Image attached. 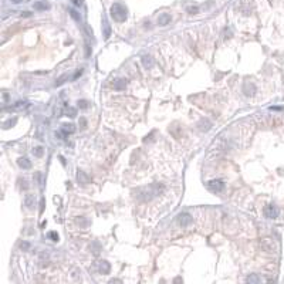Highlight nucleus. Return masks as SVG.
Here are the masks:
<instances>
[{"label":"nucleus","instance_id":"obj_1","mask_svg":"<svg viewBox=\"0 0 284 284\" xmlns=\"http://www.w3.org/2000/svg\"><path fill=\"white\" fill-rule=\"evenodd\" d=\"M162 189H164V186L158 185V183L148 186V188H141V189L136 190V198L141 199V200H151L154 196L159 195V192H161Z\"/></svg>","mask_w":284,"mask_h":284},{"label":"nucleus","instance_id":"obj_2","mask_svg":"<svg viewBox=\"0 0 284 284\" xmlns=\"http://www.w3.org/2000/svg\"><path fill=\"white\" fill-rule=\"evenodd\" d=\"M109 13H111V17L118 23H122L127 20L128 17V10L125 6H122L121 3H114L109 9Z\"/></svg>","mask_w":284,"mask_h":284},{"label":"nucleus","instance_id":"obj_3","mask_svg":"<svg viewBox=\"0 0 284 284\" xmlns=\"http://www.w3.org/2000/svg\"><path fill=\"white\" fill-rule=\"evenodd\" d=\"M261 249L267 253H276L277 251V243H276L273 239H263L261 243H260Z\"/></svg>","mask_w":284,"mask_h":284},{"label":"nucleus","instance_id":"obj_4","mask_svg":"<svg viewBox=\"0 0 284 284\" xmlns=\"http://www.w3.org/2000/svg\"><path fill=\"white\" fill-rule=\"evenodd\" d=\"M207 189L213 193H220L225 189V183L222 180H210V182H207Z\"/></svg>","mask_w":284,"mask_h":284},{"label":"nucleus","instance_id":"obj_5","mask_svg":"<svg viewBox=\"0 0 284 284\" xmlns=\"http://www.w3.org/2000/svg\"><path fill=\"white\" fill-rule=\"evenodd\" d=\"M263 213H264V216L267 217V219H276V217L278 216V209L276 206H273V205H269V206L264 207Z\"/></svg>","mask_w":284,"mask_h":284},{"label":"nucleus","instance_id":"obj_6","mask_svg":"<svg viewBox=\"0 0 284 284\" xmlns=\"http://www.w3.org/2000/svg\"><path fill=\"white\" fill-rule=\"evenodd\" d=\"M192 222H193V219H192V216L189 215V213H180L179 216H178V223H179L182 227H188Z\"/></svg>","mask_w":284,"mask_h":284},{"label":"nucleus","instance_id":"obj_7","mask_svg":"<svg viewBox=\"0 0 284 284\" xmlns=\"http://www.w3.org/2000/svg\"><path fill=\"white\" fill-rule=\"evenodd\" d=\"M170 20H172V17H170V14H168V13H162L159 17H158V24L159 26H166L170 23Z\"/></svg>","mask_w":284,"mask_h":284},{"label":"nucleus","instance_id":"obj_8","mask_svg":"<svg viewBox=\"0 0 284 284\" xmlns=\"http://www.w3.org/2000/svg\"><path fill=\"white\" fill-rule=\"evenodd\" d=\"M102 30H104V37L105 38H108L109 36H111V26H109V23H108V20L105 19H102Z\"/></svg>","mask_w":284,"mask_h":284},{"label":"nucleus","instance_id":"obj_9","mask_svg":"<svg viewBox=\"0 0 284 284\" xmlns=\"http://www.w3.org/2000/svg\"><path fill=\"white\" fill-rule=\"evenodd\" d=\"M112 85H114V90L122 91V90H125L127 83H125V80H122V78H118V80H115L114 83H112Z\"/></svg>","mask_w":284,"mask_h":284},{"label":"nucleus","instance_id":"obj_10","mask_svg":"<svg viewBox=\"0 0 284 284\" xmlns=\"http://www.w3.org/2000/svg\"><path fill=\"white\" fill-rule=\"evenodd\" d=\"M77 179H78V182H80L81 185H87V183H90V178H88V175H85V172H83V170H78Z\"/></svg>","mask_w":284,"mask_h":284},{"label":"nucleus","instance_id":"obj_11","mask_svg":"<svg viewBox=\"0 0 284 284\" xmlns=\"http://www.w3.org/2000/svg\"><path fill=\"white\" fill-rule=\"evenodd\" d=\"M34 202H36V199H34V195H26L24 205L28 207V209H33V207H34Z\"/></svg>","mask_w":284,"mask_h":284},{"label":"nucleus","instance_id":"obj_12","mask_svg":"<svg viewBox=\"0 0 284 284\" xmlns=\"http://www.w3.org/2000/svg\"><path fill=\"white\" fill-rule=\"evenodd\" d=\"M109 270H111V266H109L108 261H105L104 260V261L99 263V271H101L102 274H108Z\"/></svg>","mask_w":284,"mask_h":284},{"label":"nucleus","instance_id":"obj_13","mask_svg":"<svg viewBox=\"0 0 284 284\" xmlns=\"http://www.w3.org/2000/svg\"><path fill=\"white\" fill-rule=\"evenodd\" d=\"M17 164H19V166L23 168V169H30L31 168V162L28 161L27 158H20L19 161H17Z\"/></svg>","mask_w":284,"mask_h":284},{"label":"nucleus","instance_id":"obj_14","mask_svg":"<svg viewBox=\"0 0 284 284\" xmlns=\"http://www.w3.org/2000/svg\"><path fill=\"white\" fill-rule=\"evenodd\" d=\"M142 64H144L145 68H151L154 65V58L151 56H144L142 57Z\"/></svg>","mask_w":284,"mask_h":284},{"label":"nucleus","instance_id":"obj_15","mask_svg":"<svg viewBox=\"0 0 284 284\" xmlns=\"http://www.w3.org/2000/svg\"><path fill=\"white\" fill-rule=\"evenodd\" d=\"M33 7L36 10H47V9H50V4L48 3H46V2H36V3L33 4Z\"/></svg>","mask_w":284,"mask_h":284},{"label":"nucleus","instance_id":"obj_16","mask_svg":"<svg viewBox=\"0 0 284 284\" xmlns=\"http://www.w3.org/2000/svg\"><path fill=\"white\" fill-rule=\"evenodd\" d=\"M74 125H73V124H65V125H63V131H64L65 134H71V132H74Z\"/></svg>","mask_w":284,"mask_h":284},{"label":"nucleus","instance_id":"obj_17","mask_svg":"<svg viewBox=\"0 0 284 284\" xmlns=\"http://www.w3.org/2000/svg\"><path fill=\"white\" fill-rule=\"evenodd\" d=\"M43 154H44V149L41 148V146H36V148L33 149V155H34V156L40 158V156H43Z\"/></svg>","mask_w":284,"mask_h":284},{"label":"nucleus","instance_id":"obj_18","mask_svg":"<svg viewBox=\"0 0 284 284\" xmlns=\"http://www.w3.org/2000/svg\"><path fill=\"white\" fill-rule=\"evenodd\" d=\"M186 12H188L189 14H196V13H199V7L198 6H189L188 9H186Z\"/></svg>","mask_w":284,"mask_h":284},{"label":"nucleus","instance_id":"obj_19","mask_svg":"<svg viewBox=\"0 0 284 284\" xmlns=\"http://www.w3.org/2000/svg\"><path fill=\"white\" fill-rule=\"evenodd\" d=\"M70 14H71V17L75 20V22H80L81 20V17H80V14H78L77 12H75L74 9H70Z\"/></svg>","mask_w":284,"mask_h":284},{"label":"nucleus","instance_id":"obj_20","mask_svg":"<svg viewBox=\"0 0 284 284\" xmlns=\"http://www.w3.org/2000/svg\"><path fill=\"white\" fill-rule=\"evenodd\" d=\"M246 281H247V283H259L260 280H259V278L256 277V276H249V277H247V280H246Z\"/></svg>","mask_w":284,"mask_h":284},{"label":"nucleus","instance_id":"obj_21","mask_svg":"<svg viewBox=\"0 0 284 284\" xmlns=\"http://www.w3.org/2000/svg\"><path fill=\"white\" fill-rule=\"evenodd\" d=\"M78 107H80V108H87V107H88V102H87L85 99H81V101H78Z\"/></svg>","mask_w":284,"mask_h":284},{"label":"nucleus","instance_id":"obj_22","mask_svg":"<svg viewBox=\"0 0 284 284\" xmlns=\"http://www.w3.org/2000/svg\"><path fill=\"white\" fill-rule=\"evenodd\" d=\"M48 237H51L54 241H57V240H58V235H57L56 232H50V233H48Z\"/></svg>","mask_w":284,"mask_h":284},{"label":"nucleus","instance_id":"obj_23","mask_svg":"<svg viewBox=\"0 0 284 284\" xmlns=\"http://www.w3.org/2000/svg\"><path fill=\"white\" fill-rule=\"evenodd\" d=\"M20 247H22V249H23V250H28V249H30V244H28L27 243V241H23V243L22 244H20Z\"/></svg>","mask_w":284,"mask_h":284},{"label":"nucleus","instance_id":"obj_24","mask_svg":"<svg viewBox=\"0 0 284 284\" xmlns=\"http://www.w3.org/2000/svg\"><path fill=\"white\" fill-rule=\"evenodd\" d=\"M65 78H67V75H63V77H60L58 80L56 81V85H61V84L64 83V80H65Z\"/></svg>","mask_w":284,"mask_h":284},{"label":"nucleus","instance_id":"obj_25","mask_svg":"<svg viewBox=\"0 0 284 284\" xmlns=\"http://www.w3.org/2000/svg\"><path fill=\"white\" fill-rule=\"evenodd\" d=\"M80 122H81V128H85V125H87V121L84 119V118H81V119H80Z\"/></svg>","mask_w":284,"mask_h":284},{"label":"nucleus","instance_id":"obj_26","mask_svg":"<svg viewBox=\"0 0 284 284\" xmlns=\"http://www.w3.org/2000/svg\"><path fill=\"white\" fill-rule=\"evenodd\" d=\"M81 74H83V70L77 71V73H75V74H74V80H75V78H77V77H80V75H81Z\"/></svg>","mask_w":284,"mask_h":284},{"label":"nucleus","instance_id":"obj_27","mask_svg":"<svg viewBox=\"0 0 284 284\" xmlns=\"http://www.w3.org/2000/svg\"><path fill=\"white\" fill-rule=\"evenodd\" d=\"M71 2H73V3H74L75 6H80V4H81V2H80V0H71Z\"/></svg>","mask_w":284,"mask_h":284},{"label":"nucleus","instance_id":"obj_28","mask_svg":"<svg viewBox=\"0 0 284 284\" xmlns=\"http://www.w3.org/2000/svg\"><path fill=\"white\" fill-rule=\"evenodd\" d=\"M13 3H20V2H23V0H12Z\"/></svg>","mask_w":284,"mask_h":284}]
</instances>
